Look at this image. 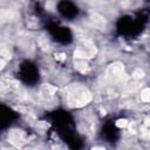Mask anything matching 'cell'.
Instances as JSON below:
<instances>
[{"label": "cell", "instance_id": "6da1fadb", "mask_svg": "<svg viewBox=\"0 0 150 150\" xmlns=\"http://www.w3.org/2000/svg\"><path fill=\"white\" fill-rule=\"evenodd\" d=\"M141 98L144 102H149L150 101V89H144L141 93Z\"/></svg>", "mask_w": 150, "mask_h": 150}]
</instances>
